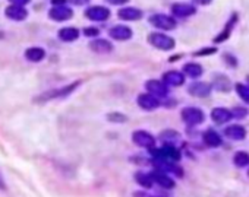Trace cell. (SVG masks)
Listing matches in <instances>:
<instances>
[{"instance_id":"7c38bea8","label":"cell","mask_w":249,"mask_h":197,"mask_svg":"<svg viewBox=\"0 0 249 197\" xmlns=\"http://www.w3.org/2000/svg\"><path fill=\"white\" fill-rule=\"evenodd\" d=\"M109 35L116 41H128L132 38L133 31L126 25H115L113 28H110Z\"/></svg>"},{"instance_id":"5bb4252c","label":"cell","mask_w":249,"mask_h":197,"mask_svg":"<svg viewBox=\"0 0 249 197\" xmlns=\"http://www.w3.org/2000/svg\"><path fill=\"white\" fill-rule=\"evenodd\" d=\"M151 177H152L154 182H157V184L161 185L163 188H169V190H172V188H175V185H176V182L169 177V174H167V172H164V171L157 169V171L151 172Z\"/></svg>"},{"instance_id":"d4e9b609","label":"cell","mask_w":249,"mask_h":197,"mask_svg":"<svg viewBox=\"0 0 249 197\" xmlns=\"http://www.w3.org/2000/svg\"><path fill=\"white\" fill-rule=\"evenodd\" d=\"M213 88L217 89V91H221V92H229L232 85H230V80H229L227 76L218 75V76H216V79L213 82Z\"/></svg>"},{"instance_id":"836d02e7","label":"cell","mask_w":249,"mask_h":197,"mask_svg":"<svg viewBox=\"0 0 249 197\" xmlns=\"http://www.w3.org/2000/svg\"><path fill=\"white\" fill-rule=\"evenodd\" d=\"M233 113V117L236 116V119H242V117H245L246 114H248V110H242V108H234V111H232Z\"/></svg>"},{"instance_id":"277c9868","label":"cell","mask_w":249,"mask_h":197,"mask_svg":"<svg viewBox=\"0 0 249 197\" xmlns=\"http://www.w3.org/2000/svg\"><path fill=\"white\" fill-rule=\"evenodd\" d=\"M79 83H81V82H73V83H70V85H67V86H63V88H60V89H54V91L46 92V93H43L41 96H38V98H37V101L44 103V101H50V100H53V98L67 96L69 93H72V92L79 86Z\"/></svg>"},{"instance_id":"44dd1931","label":"cell","mask_w":249,"mask_h":197,"mask_svg":"<svg viewBox=\"0 0 249 197\" xmlns=\"http://www.w3.org/2000/svg\"><path fill=\"white\" fill-rule=\"evenodd\" d=\"M6 16L12 21H24L28 16V12L24 6L12 5L6 9Z\"/></svg>"},{"instance_id":"ba28073f","label":"cell","mask_w":249,"mask_h":197,"mask_svg":"<svg viewBox=\"0 0 249 197\" xmlns=\"http://www.w3.org/2000/svg\"><path fill=\"white\" fill-rule=\"evenodd\" d=\"M138 106L145 110V111H152V110H157L160 107V101H158V98L154 96L152 93H141L138 96V100H136Z\"/></svg>"},{"instance_id":"f546056e","label":"cell","mask_w":249,"mask_h":197,"mask_svg":"<svg viewBox=\"0 0 249 197\" xmlns=\"http://www.w3.org/2000/svg\"><path fill=\"white\" fill-rule=\"evenodd\" d=\"M160 137L163 140H166V142H169L170 139H179V135L176 132H173V130H166V132H163L160 135Z\"/></svg>"},{"instance_id":"d6986e66","label":"cell","mask_w":249,"mask_h":197,"mask_svg":"<svg viewBox=\"0 0 249 197\" xmlns=\"http://www.w3.org/2000/svg\"><path fill=\"white\" fill-rule=\"evenodd\" d=\"M90 48L99 54H107V53H112L113 50V44L107 40H103V38H96L90 43Z\"/></svg>"},{"instance_id":"9c48e42d","label":"cell","mask_w":249,"mask_h":197,"mask_svg":"<svg viewBox=\"0 0 249 197\" xmlns=\"http://www.w3.org/2000/svg\"><path fill=\"white\" fill-rule=\"evenodd\" d=\"M237 21H239V15H237L236 12L232 14V16H230L229 21L226 22L223 31L214 38V43H216V44H220V43H224L226 40H229V37L232 35V31L234 30V27H236V24H237Z\"/></svg>"},{"instance_id":"4fadbf2b","label":"cell","mask_w":249,"mask_h":197,"mask_svg":"<svg viewBox=\"0 0 249 197\" xmlns=\"http://www.w3.org/2000/svg\"><path fill=\"white\" fill-rule=\"evenodd\" d=\"M163 82L167 86H182L185 83V73L178 70H169L163 75Z\"/></svg>"},{"instance_id":"603a6c76","label":"cell","mask_w":249,"mask_h":197,"mask_svg":"<svg viewBox=\"0 0 249 197\" xmlns=\"http://www.w3.org/2000/svg\"><path fill=\"white\" fill-rule=\"evenodd\" d=\"M25 57H27V60H30V61L38 63V61H41V60L46 57V51H44V48H41V47H31V48H28V50L25 51Z\"/></svg>"},{"instance_id":"6da1fadb","label":"cell","mask_w":249,"mask_h":197,"mask_svg":"<svg viewBox=\"0 0 249 197\" xmlns=\"http://www.w3.org/2000/svg\"><path fill=\"white\" fill-rule=\"evenodd\" d=\"M148 43L157 48V50H161V51H170L175 48L176 45V41L173 37H169L166 35L164 32H151L148 35Z\"/></svg>"},{"instance_id":"d6a6232c","label":"cell","mask_w":249,"mask_h":197,"mask_svg":"<svg viewBox=\"0 0 249 197\" xmlns=\"http://www.w3.org/2000/svg\"><path fill=\"white\" fill-rule=\"evenodd\" d=\"M84 34L87 35V37H99V34H100V31L94 27V28H85L84 30Z\"/></svg>"},{"instance_id":"7402d4cb","label":"cell","mask_w":249,"mask_h":197,"mask_svg":"<svg viewBox=\"0 0 249 197\" xmlns=\"http://www.w3.org/2000/svg\"><path fill=\"white\" fill-rule=\"evenodd\" d=\"M59 38L65 43H72V41H76L79 38V31L76 28H72V27H66V28H62L59 31Z\"/></svg>"},{"instance_id":"ab89813d","label":"cell","mask_w":249,"mask_h":197,"mask_svg":"<svg viewBox=\"0 0 249 197\" xmlns=\"http://www.w3.org/2000/svg\"><path fill=\"white\" fill-rule=\"evenodd\" d=\"M0 190H6V182H5L2 174H0Z\"/></svg>"},{"instance_id":"2e32d148","label":"cell","mask_w":249,"mask_h":197,"mask_svg":"<svg viewBox=\"0 0 249 197\" xmlns=\"http://www.w3.org/2000/svg\"><path fill=\"white\" fill-rule=\"evenodd\" d=\"M142 11L141 9H138V8H131V6H128V8H122V9H119V12H117V16L122 19V21H129V22H133V21H139L141 18H142Z\"/></svg>"},{"instance_id":"8992f818","label":"cell","mask_w":249,"mask_h":197,"mask_svg":"<svg viewBox=\"0 0 249 197\" xmlns=\"http://www.w3.org/2000/svg\"><path fill=\"white\" fill-rule=\"evenodd\" d=\"M85 16L93 22H104L110 18V11L104 6H91L85 11Z\"/></svg>"},{"instance_id":"ffe728a7","label":"cell","mask_w":249,"mask_h":197,"mask_svg":"<svg viewBox=\"0 0 249 197\" xmlns=\"http://www.w3.org/2000/svg\"><path fill=\"white\" fill-rule=\"evenodd\" d=\"M202 142L208 146V148H220L223 145V140L220 137V135L213 130V129H208L207 132H204L202 135Z\"/></svg>"},{"instance_id":"8d00e7d4","label":"cell","mask_w":249,"mask_h":197,"mask_svg":"<svg viewBox=\"0 0 249 197\" xmlns=\"http://www.w3.org/2000/svg\"><path fill=\"white\" fill-rule=\"evenodd\" d=\"M192 2L195 3V5H201V6H207V5H210L213 0H192Z\"/></svg>"},{"instance_id":"60d3db41","label":"cell","mask_w":249,"mask_h":197,"mask_svg":"<svg viewBox=\"0 0 249 197\" xmlns=\"http://www.w3.org/2000/svg\"><path fill=\"white\" fill-rule=\"evenodd\" d=\"M246 80H248V83H249V76H248V77H246Z\"/></svg>"},{"instance_id":"d590c367","label":"cell","mask_w":249,"mask_h":197,"mask_svg":"<svg viewBox=\"0 0 249 197\" xmlns=\"http://www.w3.org/2000/svg\"><path fill=\"white\" fill-rule=\"evenodd\" d=\"M9 2H12V5H19V6H25L28 5L31 0H9Z\"/></svg>"},{"instance_id":"5b68a950","label":"cell","mask_w":249,"mask_h":197,"mask_svg":"<svg viewBox=\"0 0 249 197\" xmlns=\"http://www.w3.org/2000/svg\"><path fill=\"white\" fill-rule=\"evenodd\" d=\"M132 140L136 146L144 148V149H152L155 146V139L151 133L145 132V130H136L132 135Z\"/></svg>"},{"instance_id":"cb8c5ba5","label":"cell","mask_w":249,"mask_h":197,"mask_svg":"<svg viewBox=\"0 0 249 197\" xmlns=\"http://www.w3.org/2000/svg\"><path fill=\"white\" fill-rule=\"evenodd\" d=\"M183 72H185L186 76H189V77H192V79H197V77H199V76L204 73V69H202V66L198 64V63H186V64L183 66Z\"/></svg>"},{"instance_id":"8fae6325","label":"cell","mask_w":249,"mask_h":197,"mask_svg":"<svg viewBox=\"0 0 249 197\" xmlns=\"http://www.w3.org/2000/svg\"><path fill=\"white\" fill-rule=\"evenodd\" d=\"M172 14L175 18H189L197 14V8L192 3H175L172 6Z\"/></svg>"},{"instance_id":"e0dca14e","label":"cell","mask_w":249,"mask_h":197,"mask_svg":"<svg viewBox=\"0 0 249 197\" xmlns=\"http://www.w3.org/2000/svg\"><path fill=\"white\" fill-rule=\"evenodd\" d=\"M211 119L214 123L217 124H224L227 121H230L233 119V113L227 108H223V107H217L211 111Z\"/></svg>"},{"instance_id":"f1b7e54d","label":"cell","mask_w":249,"mask_h":197,"mask_svg":"<svg viewBox=\"0 0 249 197\" xmlns=\"http://www.w3.org/2000/svg\"><path fill=\"white\" fill-rule=\"evenodd\" d=\"M107 120L112 121V123H126L128 121V117L122 113H110L107 116Z\"/></svg>"},{"instance_id":"1f68e13d","label":"cell","mask_w":249,"mask_h":197,"mask_svg":"<svg viewBox=\"0 0 249 197\" xmlns=\"http://www.w3.org/2000/svg\"><path fill=\"white\" fill-rule=\"evenodd\" d=\"M224 60H226V63H227L229 66H232V67L237 66V59H236L234 56H232V54H224Z\"/></svg>"},{"instance_id":"ac0fdd59","label":"cell","mask_w":249,"mask_h":197,"mask_svg":"<svg viewBox=\"0 0 249 197\" xmlns=\"http://www.w3.org/2000/svg\"><path fill=\"white\" fill-rule=\"evenodd\" d=\"M224 136L230 140H243L246 137V130L240 124H232L224 129Z\"/></svg>"},{"instance_id":"f35d334b","label":"cell","mask_w":249,"mask_h":197,"mask_svg":"<svg viewBox=\"0 0 249 197\" xmlns=\"http://www.w3.org/2000/svg\"><path fill=\"white\" fill-rule=\"evenodd\" d=\"M70 2H72V3H75V5H79V6H81V5H87V3L90 2V0H70Z\"/></svg>"},{"instance_id":"30bf717a","label":"cell","mask_w":249,"mask_h":197,"mask_svg":"<svg viewBox=\"0 0 249 197\" xmlns=\"http://www.w3.org/2000/svg\"><path fill=\"white\" fill-rule=\"evenodd\" d=\"M211 91H213V85L208 82H194L188 88V92L197 98H207L211 93Z\"/></svg>"},{"instance_id":"4316f807","label":"cell","mask_w":249,"mask_h":197,"mask_svg":"<svg viewBox=\"0 0 249 197\" xmlns=\"http://www.w3.org/2000/svg\"><path fill=\"white\" fill-rule=\"evenodd\" d=\"M135 181L139 185L145 187V188H151L152 184H154V180H152L151 174H145V172H136L135 174Z\"/></svg>"},{"instance_id":"83f0119b","label":"cell","mask_w":249,"mask_h":197,"mask_svg":"<svg viewBox=\"0 0 249 197\" xmlns=\"http://www.w3.org/2000/svg\"><path fill=\"white\" fill-rule=\"evenodd\" d=\"M234 89L237 92V95L240 96V100L246 104H249V86L243 85V83H236Z\"/></svg>"},{"instance_id":"3957f363","label":"cell","mask_w":249,"mask_h":197,"mask_svg":"<svg viewBox=\"0 0 249 197\" xmlns=\"http://www.w3.org/2000/svg\"><path fill=\"white\" fill-rule=\"evenodd\" d=\"M182 120L188 124V126H198L201 123H204L205 120V114L202 110L197 108V107H186L182 110L181 113Z\"/></svg>"},{"instance_id":"484cf974","label":"cell","mask_w":249,"mask_h":197,"mask_svg":"<svg viewBox=\"0 0 249 197\" xmlns=\"http://www.w3.org/2000/svg\"><path fill=\"white\" fill-rule=\"evenodd\" d=\"M233 164L239 168H245L249 165V153L245 151H237L233 155Z\"/></svg>"},{"instance_id":"e575fe53","label":"cell","mask_w":249,"mask_h":197,"mask_svg":"<svg viewBox=\"0 0 249 197\" xmlns=\"http://www.w3.org/2000/svg\"><path fill=\"white\" fill-rule=\"evenodd\" d=\"M107 2L112 5H116V6H122V5H126L129 0H107Z\"/></svg>"},{"instance_id":"9a60e30c","label":"cell","mask_w":249,"mask_h":197,"mask_svg":"<svg viewBox=\"0 0 249 197\" xmlns=\"http://www.w3.org/2000/svg\"><path fill=\"white\" fill-rule=\"evenodd\" d=\"M49 16H50L53 21L63 22V21L70 19V18L73 16V12H72V9L66 8V6H54V8L50 9Z\"/></svg>"},{"instance_id":"74e56055","label":"cell","mask_w":249,"mask_h":197,"mask_svg":"<svg viewBox=\"0 0 249 197\" xmlns=\"http://www.w3.org/2000/svg\"><path fill=\"white\" fill-rule=\"evenodd\" d=\"M54 6H66V0H51Z\"/></svg>"},{"instance_id":"52a82bcc","label":"cell","mask_w":249,"mask_h":197,"mask_svg":"<svg viewBox=\"0 0 249 197\" xmlns=\"http://www.w3.org/2000/svg\"><path fill=\"white\" fill-rule=\"evenodd\" d=\"M145 88L149 93H152L154 96H160V98H164V96H167L169 93V88L167 85H166L163 80H157V79H149L147 80L145 83Z\"/></svg>"},{"instance_id":"4dcf8cb0","label":"cell","mask_w":249,"mask_h":197,"mask_svg":"<svg viewBox=\"0 0 249 197\" xmlns=\"http://www.w3.org/2000/svg\"><path fill=\"white\" fill-rule=\"evenodd\" d=\"M217 51V48H211V47H205L204 50H199V51H197L195 53V56H207V54H214Z\"/></svg>"},{"instance_id":"7a4b0ae2","label":"cell","mask_w":249,"mask_h":197,"mask_svg":"<svg viewBox=\"0 0 249 197\" xmlns=\"http://www.w3.org/2000/svg\"><path fill=\"white\" fill-rule=\"evenodd\" d=\"M149 24L160 30V31H172L176 28L178 25V21L175 16H170V15H164V14H154L149 16Z\"/></svg>"}]
</instances>
